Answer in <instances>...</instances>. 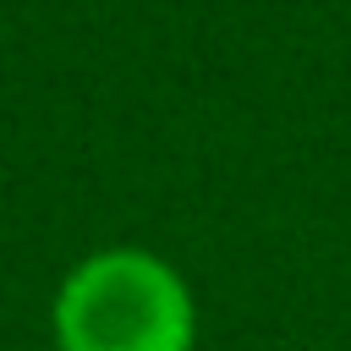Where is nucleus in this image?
Returning <instances> with one entry per match:
<instances>
[{
  "mask_svg": "<svg viewBox=\"0 0 351 351\" xmlns=\"http://www.w3.org/2000/svg\"><path fill=\"white\" fill-rule=\"evenodd\" d=\"M197 335L192 280L143 241L82 252L49 296L55 351H197Z\"/></svg>",
  "mask_w": 351,
  "mask_h": 351,
  "instance_id": "obj_1",
  "label": "nucleus"
}]
</instances>
